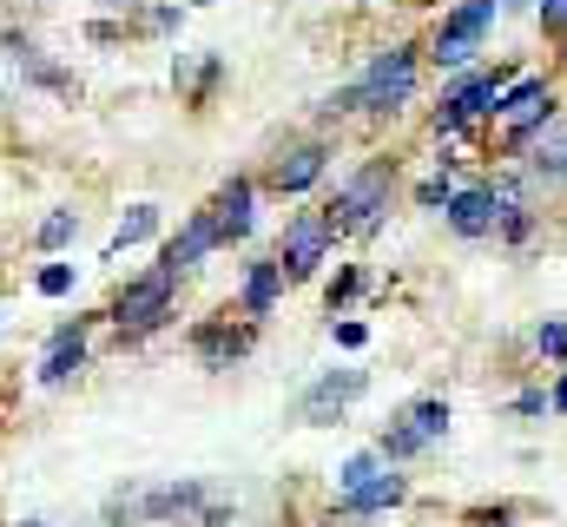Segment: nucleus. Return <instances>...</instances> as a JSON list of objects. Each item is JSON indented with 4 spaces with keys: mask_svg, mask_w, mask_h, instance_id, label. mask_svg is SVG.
Returning a JSON list of instances; mask_svg holds the SVG:
<instances>
[{
    "mask_svg": "<svg viewBox=\"0 0 567 527\" xmlns=\"http://www.w3.org/2000/svg\"><path fill=\"white\" fill-rule=\"evenodd\" d=\"M416 46H390V53H377L370 60V73L357 80V86H343L337 100H330V113H396L410 93H416Z\"/></svg>",
    "mask_w": 567,
    "mask_h": 527,
    "instance_id": "f257e3e1",
    "label": "nucleus"
},
{
    "mask_svg": "<svg viewBox=\"0 0 567 527\" xmlns=\"http://www.w3.org/2000/svg\"><path fill=\"white\" fill-rule=\"evenodd\" d=\"M390 185H396V165L390 158H370L337 198H330V218H337V231H357V238H370L377 225H383V211H390Z\"/></svg>",
    "mask_w": 567,
    "mask_h": 527,
    "instance_id": "f03ea898",
    "label": "nucleus"
},
{
    "mask_svg": "<svg viewBox=\"0 0 567 527\" xmlns=\"http://www.w3.org/2000/svg\"><path fill=\"white\" fill-rule=\"evenodd\" d=\"M495 13H502V0H462L455 13H442V27H435V66H449V73H462L475 53H482V40H488V27H495Z\"/></svg>",
    "mask_w": 567,
    "mask_h": 527,
    "instance_id": "7ed1b4c3",
    "label": "nucleus"
},
{
    "mask_svg": "<svg viewBox=\"0 0 567 527\" xmlns=\"http://www.w3.org/2000/svg\"><path fill=\"white\" fill-rule=\"evenodd\" d=\"M330 245H337V218H330V205H323V211H297V218L284 225V245H278L284 283L317 277V270H323V258H330Z\"/></svg>",
    "mask_w": 567,
    "mask_h": 527,
    "instance_id": "20e7f679",
    "label": "nucleus"
},
{
    "mask_svg": "<svg viewBox=\"0 0 567 527\" xmlns=\"http://www.w3.org/2000/svg\"><path fill=\"white\" fill-rule=\"evenodd\" d=\"M172 290H178V270L152 264L145 277H133V283L113 297V323H120L126 337H140V330H158V323L172 317Z\"/></svg>",
    "mask_w": 567,
    "mask_h": 527,
    "instance_id": "39448f33",
    "label": "nucleus"
},
{
    "mask_svg": "<svg viewBox=\"0 0 567 527\" xmlns=\"http://www.w3.org/2000/svg\"><path fill=\"white\" fill-rule=\"evenodd\" d=\"M442 435H449V402H442V395H423V402H410V409L383 428L377 455H383V462H410V455H423L429 442H442Z\"/></svg>",
    "mask_w": 567,
    "mask_h": 527,
    "instance_id": "423d86ee",
    "label": "nucleus"
},
{
    "mask_svg": "<svg viewBox=\"0 0 567 527\" xmlns=\"http://www.w3.org/2000/svg\"><path fill=\"white\" fill-rule=\"evenodd\" d=\"M502 80H508V73H462V80H455V86L442 93V113H435V132H462L468 120H495Z\"/></svg>",
    "mask_w": 567,
    "mask_h": 527,
    "instance_id": "0eeeda50",
    "label": "nucleus"
},
{
    "mask_svg": "<svg viewBox=\"0 0 567 527\" xmlns=\"http://www.w3.org/2000/svg\"><path fill=\"white\" fill-rule=\"evenodd\" d=\"M363 390H370V370H330V376H317V383L303 390V402H297V422H310V428L343 422V409H350Z\"/></svg>",
    "mask_w": 567,
    "mask_h": 527,
    "instance_id": "6e6552de",
    "label": "nucleus"
},
{
    "mask_svg": "<svg viewBox=\"0 0 567 527\" xmlns=\"http://www.w3.org/2000/svg\"><path fill=\"white\" fill-rule=\"evenodd\" d=\"M449 231L455 238H495L502 225V192L495 185H468V192H449Z\"/></svg>",
    "mask_w": 567,
    "mask_h": 527,
    "instance_id": "1a4fd4ad",
    "label": "nucleus"
},
{
    "mask_svg": "<svg viewBox=\"0 0 567 527\" xmlns=\"http://www.w3.org/2000/svg\"><path fill=\"white\" fill-rule=\"evenodd\" d=\"M251 343H258L251 323H198V330H192V356H198L205 370H231L238 356H251Z\"/></svg>",
    "mask_w": 567,
    "mask_h": 527,
    "instance_id": "9d476101",
    "label": "nucleus"
},
{
    "mask_svg": "<svg viewBox=\"0 0 567 527\" xmlns=\"http://www.w3.org/2000/svg\"><path fill=\"white\" fill-rule=\"evenodd\" d=\"M80 370H86V323H60L53 343H47V356H40V383L60 390V383L80 376Z\"/></svg>",
    "mask_w": 567,
    "mask_h": 527,
    "instance_id": "9b49d317",
    "label": "nucleus"
},
{
    "mask_svg": "<svg viewBox=\"0 0 567 527\" xmlns=\"http://www.w3.org/2000/svg\"><path fill=\"white\" fill-rule=\"evenodd\" d=\"M212 251H218V218H212V205H205V211H192V218H185V231H178V238L165 245V258H158V264L185 277L192 264H198V258H212Z\"/></svg>",
    "mask_w": 567,
    "mask_h": 527,
    "instance_id": "f8f14e48",
    "label": "nucleus"
},
{
    "mask_svg": "<svg viewBox=\"0 0 567 527\" xmlns=\"http://www.w3.org/2000/svg\"><path fill=\"white\" fill-rule=\"evenodd\" d=\"M323 165H330V145H290L278 165H271V192H284V198L310 192L323 178Z\"/></svg>",
    "mask_w": 567,
    "mask_h": 527,
    "instance_id": "ddd939ff",
    "label": "nucleus"
},
{
    "mask_svg": "<svg viewBox=\"0 0 567 527\" xmlns=\"http://www.w3.org/2000/svg\"><path fill=\"white\" fill-rule=\"evenodd\" d=\"M251 205H258V185H251V178H231V185L212 198L218 245H238V238H251Z\"/></svg>",
    "mask_w": 567,
    "mask_h": 527,
    "instance_id": "4468645a",
    "label": "nucleus"
},
{
    "mask_svg": "<svg viewBox=\"0 0 567 527\" xmlns=\"http://www.w3.org/2000/svg\"><path fill=\"white\" fill-rule=\"evenodd\" d=\"M410 488H403V475H370V482H357V488H337V515H383V508H396Z\"/></svg>",
    "mask_w": 567,
    "mask_h": 527,
    "instance_id": "2eb2a0df",
    "label": "nucleus"
},
{
    "mask_svg": "<svg viewBox=\"0 0 567 527\" xmlns=\"http://www.w3.org/2000/svg\"><path fill=\"white\" fill-rule=\"evenodd\" d=\"M278 290H284V264L278 258H258L245 270V317L258 323V317H271L278 310Z\"/></svg>",
    "mask_w": 567,
    "mask_h": 527,
    "instance_id": "dca6fc26",
    "label": "nucleus"
},
{
    "mask_svg": "<svg viewBox=\"0 0 567 527\" xmlns=\"http://www.w3.org/2000/svg\"><path fill=\"white\" fill-rule=\"evenodd\" d=\"M7 53H13V66L33 80V86H47V93H73V73H60V66H47L27 40H7Z\"/></svg>",
    "mask_w": 567,
    "mask_h": 527,
    "instance_id": "f3484780",
    "label": "nucleus"
},
{
    "mask_svg": "<svg viewBox=\"0 0 567 527\" xmlns=\"http://www.w3.org/2000/svg\"><path fill=\"white\" fill-rule=\"evenodd\" d=\"M158 231V205H133V218H120V231H113V251H133Z\"/></svg>",
    "mask_w": 567,
    "mask_h": 527,
    "instance_id": "a211bd4d",
    "label": "nucleus"
},
{
    "mask_svg": "<svg viewBox=\"0 0 567 527\" xmlns=\"http://www.w3.org/2000/svg\"><path fill=\"white\" fill-rule=\"evenodd\" d=\"M218 73H225L218 60H198V66H178V86H185V93L205 106V100H212V86H218Z\"/></svg>",
    "mask_w": 567,
    "mask_h": 527,
    "instance_id": "6ab92c4d",
    "label": "nucleus"
},
{
    "mask_svg": "<svg viewBox=\"0 0 567 527\" xmlns=\"http://www.w3.org/2000/svg\"><path fill=\"white\" fill-rule=\"evenodd\" d=\"M73 231H80V211H53V218L40 225V251H60Z\"/></svg>",
    "mask_w": 567,
    "mask_h": 527,
    "instance_id": "aec40b11",
    "label": "nucleus"
},
{
    "mask_svg": "<svg viewBox=\"0 0 567 527\" xmlns=\"http://www.w3.org/2000/svg\"><path fill=\"white\" fill-rule=\"evenodd\" d=\"M33 290H40V297H66V290H73V264H47V270L33 277Z\"/></svg>",
    "mask_w": 567,
    "mask_h": 527,
    "instance_id": "412c9836",
    "label": "nucleus"
},
{
    "mask_svg": "<svg viewBox=\"0 0 567 527\" xmlns=\"http://www.w3.org/2000/svg\"><path fill=\"white\" fill-rule=\"evenodd\" d=\"M377 462H383L377 448H370V455H350V462L337 468V488H357V482H370V475H377Z\"/></svg>",
    "mask_w": 567,
    "mask_h": 527,
    "instance_id": "4be33fe9",
    "label": "nucleus"
},
{
    "mask_svg": "<svg viewBox=\"0 0 567 527\" xmlns=\"http://www.w3.org/2000/svg\"><path fill=\"white\" fill-rule=\"evenodd\" d=\"M357 290H363V270H337V283H330V317H337Z\"/></svg>",
    "mask_w": 567,
    "mask_h": 527,
    "instance_id": "5701e85b",
    "label": "nucleus"
},
{
    "mask_svg": "<svg viewBox=\"0 0 567 527\" xmlns=\"http://www.w3.org/2000/svg\"><path fill=\"white\" fill-rule=\"evenodd\" d=\"M535 343H542V356H567V323H555V317H548V323L535 330Z\"/></svg>",
    "mask_w": 567,
    "mask_h": 527,
    "instance_id": "b1692460",
    "label": "nucleus"
},
{
    "mask_svg": "<svg viewBox=\"0 0 567 527\" xmlns=\"http://www.w3.org/2000/svg\"><path fill=\"white\" fill-rule=\"evenodd\" d=\"M416 205H449V178H423V192H416Z\"/></svg>",
    "mask_w": 567,
    "mask_h": 527,
    "instance_id": "393cba45",
    "label": "nucleus"
},
{
    "mask_svg": "<svg viewBox=\"0 0 567 527\" xmlns=\"http://www.w3.org/2000/svg\"><path fill=\"white\" fill-rule=\"evenodd\" d=\"M542 27H567V0H542Z\"/></svg>",
    "mask_w": 567,
    "mask_h": 527,
    "instance_id": "a878e982",
    "label": "nucleus"
},
{
    "mask_svg": "<svg viewBox=\"0 0 567 527\" xmlns=\"http://www.w3.org/2000/svg\"><path fill=\"white\" fill-rule=\"evenodd\" d=\"M337 343L343 350H363V323H337Z\"/></svg>",
    "mask_w": 567,
    "mask_h": 527,
    "instance_id": "bb28decb",
    "label": "nucleus"
},
{
    "mask_svg": "<svg viewBox=\"0 0 567 527\" xmlns=\"http://www.w3.org/2000/svg\"><path fill=\"white\" fill-rule=\"evenodd\" d=\"M548 409H555V415H567V376L555 383V395H548Z\"/></svg>",
    "mask_w": 567,
    "mask_h": 527,
    "instance_id": "cd10ccee",
    "label": "nucleus"
},
{
    "mask_svg": "<svg viewBox=\"0 0 567 527\" xmlns=\"http://www.w3.org/2000/svg\"><path fill=\"white\" fill-rule=\"evenodd\" d=\"M482 527H508V515H502V508H495V515H482Z\"/></svg>",
    "mask_w": 567,
    "mask_h": 527,
    "instance_id": "c85d7f7f",
    "label": "nucleus"
},
{
    "mask_svg": "<svg viewBox=\"0 0 567 527\" xmlns=\"http://www.w3.org/2000/svg\"><path fill=\"white\" fill-rule=\"evenodd\" d=\"M20 527H47V521H20Z\"/></svg>",
    "mask_w": 567,
    "mask_h": 527,
    "instance_id": "c756f323",
    "label": "nucleus"
},
{
    "mask_svg": "<svg viewBox=\"0 0 567 527\" xmlns=\"http://www.w3.org/2000/svg\"><path fill=\"white\" fill-rule=\"evenodd\" d=\"M198 7H205V0H198Z\"/></svg>",
    "mask_w": 567,
    "mask_h": 527,
    "instance_id": "7c9ffc66",
    "label": "nucleus"
}]
</instances>
